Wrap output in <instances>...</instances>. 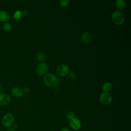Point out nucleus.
I'll list each match as a JSON object with an SVG mask.
<instances>
[{
  "label": "nucleus",
  "instance_id": "nucleus-1",
  "mask_svg": "<svg viewBox=\"0 0 131 131\" xmlns=\"http://www.w3.org/2000/svg\"><path fill=\"white\" fill-rule=\"evenodd\" d=\"M44 83L49 87H54L57 84L58 79L52 73L46 74L43 79Z\"/></svg>",
  "mask_w": 131,
  "mask_h": 131
},
{
  "label": "nucleus",
  "instance_id": "nucleus-2",
  "mask_svg": "<svg viewBox=\"0 0 131 131\" xmlns=\"http://www.w3.org/2000/svg\"><path fill=\"white\" fill-rule=\"evenodd\" d=\"M2 125L6 128L11 127L14 123V117L11 113H7L2 119Z\"/></svg>",
  "mask_w": 131,
  "mask_h": 131
},
{
  "label": "nucleus",
  "instance_id": "nucleus-3",
  "mask_svg": "<svg viewBox=\"0 0 131 131\" xmlns=\"http://www.w3.org/2000/svg\"><path fill=\"white\" fill-rule=\"evenodd\" d=\"M112 19L115 24L121 25L124 23L125 18L123 14L121 12L116 11L112 13Z\"/></svg>",
  "mask_w": 131,
  "mask_h": 131
},
{
  "label": "nucleus",
  "instance_id": "nucleus-4",
  "mask_svg": "<svg viewBox=\"0 0 131 131\" xmlns=\"http://www.w3.org/2000/svg\"><path fill=\"white\" fill-rule=\"evenodd\" d=\"M99 100L101 104L107 105L112 103L113 101V97L110 93L103 92L100 95Z\"/></svg>",
  "mask_w": 131,
  "mask_h": 131
},
{
  "label": "nucleus",
  "instance_id": "nucleus-5",
  "mask_svg": "<svg viewBox=\"0 0 131 131\" xmlns=\"http://www.w3.org/2000/svg\"><path fill=\"white\" fill-rule=\"evenodd\" d=\"M69 125L71 129L76 131L81 128L82 124L81 121L78 118L74 117L69 120Z\"/></svg>",
  "mask_w": 131,
  "mask_h": 131
},
{
  "label": "nucleus",
  "instance_id": "nucleus-6",
  "mask_svg": "<svg viewBox=\"0 0 131 131\" xmlns=\"http://www.w3.org/2000/svg\"><path fill=\"white\" fill-rule=\"evenodd\" d=\"M70 72V69L66 64H60L56 69L57 74L61 77L67 75Z\"/></svg>",
  "mask_w": 131,
  "mask_h": 131
},
{
  "label": "nucleus",
  "instance_id": "nucleus-7",
  "mask_svg": "<svg viewBox=\"0 0 131 131\" xmlns=\"http://www.w3.org/2000/svg\"><path fill=\"white\" fill-rule=\"evenodd\" d=\"M48 66L45 62H40L38 63L36 67V72L40 76L45 75L48 71Z\"/></svg>",
  "mask_w": 131,
  "mask_h": 131
},
{
  "label": "nucleus",
  "instance_id": "nucleus-8",
  "mask_svg": "<svg viewBox=\"0 0 131 131\" xmlns=\"http://www.w3.org/2000/svg\"><path fill=\"white\" fill-rule=\"evenodd\" d=\"M11 102L10 97L7 94H0V105H7Z\"/></svg>",
  "mask_w": 131,
  "mask_h": 131
},
{
  "label": "nucleus",
  "instance_id": "nucleus-9",
  "mask_svg": "<svg viewBox=\"0 0 131 131\" xmlns=\"http://www.w3.org/2000/svg\"><path fill=\"white\" fill-rule=\"evenodd\" d=\"M12 95L15 97H21L24 94V91L22 89L18 87L14 88L11 90Z\"/></svg>",
  "mask_w": 131,
  "mask_h": 131
},
{
  "label": "nucleus",
  "instance_id": "nucleus-10",
  "mask_svg": "<svg viewBox=\"0 0 131 131\" xmlns=\"http://www.w3.org/2000/svg\"><path fill=\"white\" fill-rule=\"evenodd\" d=\"M92 39V35L89 32H85L81 36V40L83 43L85 44H88L91 42Z\"/></svg>",
  "mask_w": 131,
  "mask_h": 131
},
{
  "label": "nucleus",
  "instance_id": "nucleus-11",
  "mask_svg": "<svg viewBox=\"0 0 131 131\" xmlns=\"http://www.w3.org/2000/svg\"><path fill=\"white\" fill-rule=\"evenodd\" d=\"M9 19V14L5 11H0V21L4 23L7 22Z\"/></svg>",
  "mask_w": 131,
  "mask_h": 131
},
{
  "label": "nucleus",
  "instance_id": "nucleus-12",
  "mask_svg": "<svg viewBox=\"0 0 131 131\" xmlns=\"http://www.w3.org/2000/svg\"><path fill=\"white\" fill-rule=\"evenodd\" d=\"M113 85L112 83L109 82H105L102 86V90L104 92H109L112 89Z\"/></svg>",
  "mask_w": 131,
  "mask_h": 131
},
{
  "label": "nucleus",
  "instance_id": "nucleus-13",
  "mask_svg": "<svg viewBox=\"0 0 131 131\" xmlns=\"http://www.w3.org/2000/svg\"><path fill=\"white\" fill-rule=\"evenodd\" d=\"M116 7L119 10L124 9L126 7V3L123 0H118L116 3Z\"/></svg>",
  "mask_w": 131,
  "mask_h": 131
},
{
  "label": "nucleus",
  "instance_id": "nucleus-14",
  "mask_svg": "<svg viewBox=\"0 0 131 131\" xmlns=\"http://www.w3.org/2000/svg\"><path fill=\"white\" fill-rule=\"evenodd\" d=\"M35 57H36V58L38 60V61H43L45 60V55H44L43 53H41V52H39V53H37L36 55H35Z\"/></svg>",
  "mask_w": 131,
  "mask_h": 131
},
{
  "label": "nucleus",
  "instance_id": "nucleus-15",
  "mask_svg": "<svg viewBox=\"0 0 131 131\" xmlns=\"http://www.w3.org/2000/svg\"><path fill=\"white\" fill-rule=\"evenodd\" d=\"M21 16H22V12L18 10L15 11L13 14V18L16 20L20 19Z\"/></svg>",
  "mask_w": 131,
  "mask_h": 131
},
{
  "label": "nucleus",
  "instance_id": "nucleus-16",
  "mask_svg": "<svg viewBox=\"0 0 131 131\" xmlns=\"http://www.w3.org/2000/svg\"><path fill=\"white\" fill-rule=\"evenodd\" d=\"M66 117L68 119H69L70 120L73 119V118L75 117V113L72 111L68 112L66 114Z\"/></svg>",
  "mask_w": 131,
  "mask_h": 131
},
{
  "label": "nucleus",
  "instance_id": "nucleus-17",
  "mask_svg": "<svg viewBox=\"0 0 131 131\" xmlns=\"http://www.w3.org/2000/svg\"><path fill=\"white\" fill-rule=\"evenodd\" d=\"M3 28L7 32H9L10 31H11V29H12V26L11 25V24L10 23H6L5 24H4L3 26Z\"/></svg>",
  "mask_w": 131,
  "mask_h": 131
},
{
  "label": "nucleus",
  "instance_id": "nucleus-18",
  "mask_svg": "<svg viewBox=\"0 0 131 131\" xmlns=\"http://www.w3.org/2000/svg\"><path fill=\"white\" fill-rule=\"evenodd\" d=\"M69 3V1L68 0H60L59 4L63 7H67Z\"/></svg>",
  "mask_w": 131,
  "mask_h": 131
},
{
  "label": "nucleus",
  "instance_id": "nucleus-19",
  "mask_svg": "<svg viewBox=\"0 0 131 131\" xmlns=\"http://www.w3.org/2000/svg\"><path fill=\"white\" fill-rule=\"evenodd\" d=\"M69 78L70 79H71L72 80H74L76 79V75L75 74V73L73 72H71L69 73Z\"/></svg>",
  "mask_w": 131,
  "mask_h": 131
},
{
  "label": "nucleus",
  "instance_id": "nucleus-20",
  "mask_svg": "<svg viewBox=\"0 0 131 131\" xmlns=\"http://www.w3.org/2000/svg\"><path fill=\"white\" fill-rule=\"evenodd\" d=\"M11 127H12L13 129H14L15 130L16 129H17V128H18V125H17V124L14 123V124H13V125H12V126Z\"/></svg>",
  "mask_w": 131,
  "mask_h": 131
},
{
  "label": "nucleus",
  "instance_id": "nucleus-21",
  "mask_svg": "<svg viewBox=\"0 0 131 131\" xmlns=\"http://www.w3.org/2000/svg\"><path fill=\"white\" fill-rule=\"evenodd\" d=\"M60 131H71V130L68 128H63Z\"/></svg>",
  "mask_w": 131,
  "mask_h": 131
},
{
  "label": "nucleus",
  "instance_id": "nucleus-22",
  "mask_svg": "<svg viewBox=\"0 0 131 131\" xmlns=\"http://www.w3.org/2000/svg\"><path fill=\"white\" fill-rule=\"evenodd\" d=\"M6 131H16L14 129H13L12 127H9L8 128Z\"/></svg>",
  "mask_w": 131,
  "mask_h": 131
},
{
  "label": "nucleus",
  "instance_id": "nucleus-23",
  "mask_svg": "<svg viewBox=\"0 0 131 131\" xmlns=\"http://www.w3.org/2000/svg\"><path fill=\"white\" fill-rule=\"evenodd\" d=\"M28 11H27V10L24 11L22 13V15H25V16L27 15H28Z\"/></svg>",
  "mask_w": 131,
  "mask_h": 131
},
{
  "label": "nucleus",
  "instance_id": "nucleus-24",
  "mask_svg": "<svg viewBox=\"0 0 131 131\" xmlns=\"http://www.w3.org/2000/svg\"><path fill=\"white\" fill-rule=\"evenodd\" d=\"M23 91H24V92H25V93H27L29 91V89L28 88L26 87V88H25V89L23 90Z\"/></svg>",
  "mask_w": 131,
  "mask_h": 131
},
{
  "label": "nucleus",
  "instance_id": "nucleus-25",
  "mask_svg": "<svg viewBox=\"0 0 131 131\" xmlns=\"http://www.w3.org/2000/svg\"><path fill=\"white\" fill-rule=\"evenodd\" d=\"M2 89H3V87H2V85L1 84H0V93L2 92Z\"/></svg>",
  "mask_w": 131,
  "mask_h": 131
}]
</instances>
